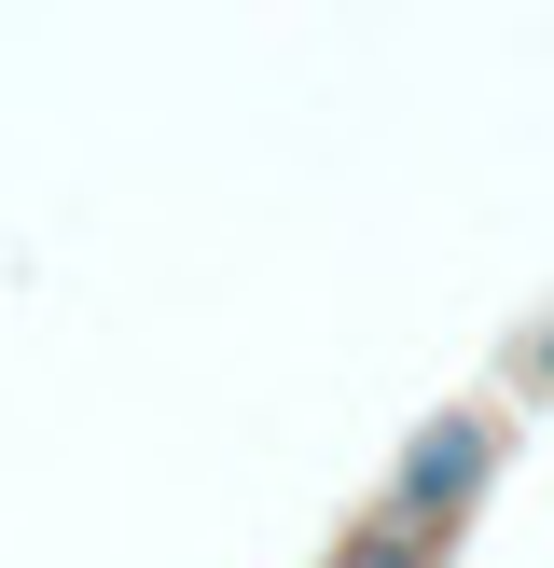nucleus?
<instances>
[{"label": "nucleus", "mask_w": 554, "mask_h": 568, "mask_svg": "<svg viewBox=\"0 0 554 568\" xmlns=\"http://www.w3.org/2000/svg\"><path fill=\"white\" fill-rule=\"evenodd\" d=\"M319 568H443V555H430V541H402V527H375V514H360V527H347V541H332Z\"/></svg>", "instance_id": "nucleus-3"}, {"label": "nucleus", "mask_w": 554, "mask_h": 568, "mask_svg": "<svg viewBox=\"0 0 554 568\" xmlns=\"http://www.w3.org/2000/svg\"><path fill=\"white\" fill-rule=\"evenodd\" d=\"M499 403H513V416H554V305L513 320V347H499Z\"/></svg>", "instance_id": "nucleus-2"}, {"label": "nucleus", "mask_w": 554, "mask_h": 568, "mask_svg": "<svg viewBox=\"0 0 554 568\" xmlns=\"http://www.w3.org/2000/svg\"><path fill=\"white\" fill-rule=\"evenodd\" d=\"M499 444H513V403H499V388H471V403H430L402 444H388L375 527H402V541L458 555V541H471V514H485V486H499Z\"/></svg>", "instance_id": "nucleus-1"}]
</instances>
